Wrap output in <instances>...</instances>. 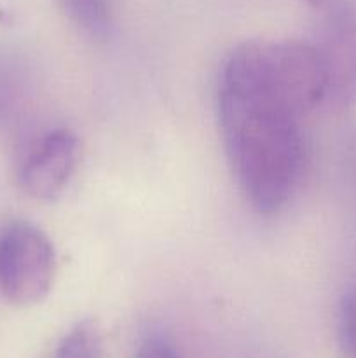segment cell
I'll list each match as a JSON object with an SVG mask.
<instances>
[{
    "label": "cell",
    "instance_id": "5b68a950",
    "mask_svg": "<svg viewBox=\"0 0 356 358\" xmlns=\"http://www.w3.org/2000/svg\"><path fill=\"white\" fill-rule=\"evenodd\" d=\"M68 20L93 41H105L110 34L112 16L108 0H56Z\"/></svg>",
    "mask_w": 356,
    "mask_h": 358
},
{
    "label": "cell",
    "instance_id": "277c9868",
    "mask_svg": "<svg viewBox=\"0 0 356 358\" xmlns=\"http://www.w3.org/2000/svg\"><path fill=\"white\" fill-rule=\"evenodd\" d=\"M79 138L66 128L49 129L31 145L20 168V184L31 198L51 201L66 189L79 163Z\"/></svg>",
    "mask_w": 356,
    "mask_h": 358
},
{
    "label": "cell",
    "instance_id": "6da1fadb",
    "mask_svg": "<svg viewBox=\"0 0 356 358\" xmlns=\"http://www.w3.org/2000/svg\"><path fill=\"white\" fill-rule=\"evenodd\" d=\"M320 103L316 66L293 41H251L223 63L218 122L246 201L271 215L290 201L304 168L302 119Z\"/></svg>",
    "mask_w": 356,
    "mask_h": 358
},
{
    "label": "cell",
    "instance_id": "9c48e42d",
    "mask_svg": "<svg viewBox=\"0 0 356 358\" xmlns=\"http://www.w3.org/2000/svg\"><path fill=\"white\" fill-rule=\"evenodd\" d=\"M304 2L309 3L311 7H316V9H327V7L334 6L339 0H304Z\"/></svg>",
    "mask_w": 356,
    "mask_h": 358
},
{
    "label": "cell",
    "instance_id": "3957f363",
    "mask_svg": "<svg viewBox=\"0 0 356 358\" xmlns=\"http://www.w3.org/2000/svg\"><path fill=\"white\" fill-rule=\"evenodd\" d=\"M314 49L325 77V100L339 108L356 103V0L325 9Z\"/></svg>",
    "mask_w": 356,
    "mask_h": 358
},
{
    "label": "cell",
    "instance_id": "52a82bcc",
    "mask_svg": "<svg viewBox=\"0 0 356 358\" xmlns=\"http://www.w3.org/2000/svg\"><path fill=\"white\" fill-rule=\"evenodd\" d=\"M337 343L342 358H356V283L346 290L339 306Z\"/></svg>",
    "mask_w": 356,
    "mask_h": 358
},
{
    "label": "cell",
    "instance_id": "8992f818",
    "mask_svg": "<svg viewBox=\"0 0 356 358\" xmlns=\"http://www.w3.org/2000/svg\"><path fill=\"white\" fill-rule=\"evenodd\" d=\"M101 336L91 320L79 322L61 339L52 358H101Z\"/></svg>",
    "mask_w": 356,
    "mask_h": 358
},
{
    "label": "cell",
    "instance_id": "ba28073f",
    "mask_svg": "<svg viewBox=\"0 0 356 358\" xmlns=\"http://www.w3.org/2000/svg\"><path fill=\"white\" fill-rule=\"evenodd\" d=\"M135 358H181L170 343L159 338L147 339L136 352Z\"/></svg>",
    "mask_w": 356,
    "mask_h": 358
},
{
    "label": "cell",
    "instance_id": "7a4b0ae2",
    "mask_svg": "<svg viewBox=\"0 0 356 358\" xmlns=\"http://www.w3.org/2000/svg\"><path fill=\"white\" fill-rule=\"evenodd\" d=\"M56 252L44 231L14 222L0 233V292L16 306H34L51 292Z\"/></svg>",
    "mask_w": 356,
    "mask_h": 358
}]
</instances>
